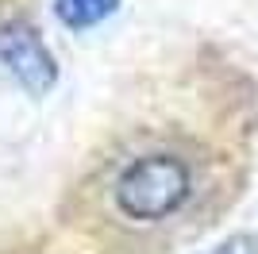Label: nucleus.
<instances>
[{
  "mask_svg": "<svg viewBox=\"0 0 258 254\" xmlns=\"http://www.w3.org/2000/svg\"><path fill=\"white\" fill-rule=\"evenodd\" d=\"M116 4L119 0H54V12L70 31H89V27L104 23L116 12Z\"/></svg>",
  "mask_w": 258,
  "mask_h": 254,
  "instance_id": "obj_3",
  "label": "nucleus"
},
{
  "mask_svg": "<svg viewBox=\"0 0 258 254\" xmlns=\"http://www.w3.org/2000/svg\"><path fill=\"white\" fill-rule=\"evenodd\" d=\"M208 254H258V239L254 235H231L220 246H212Z\"/></svg>",
  "mask_w": 258,
  "mask_h": 254,
  "instance_id": "obj_4",
  "label": "nucleus"
},
{
  "mask_svg": "<svg viewBox=\"0 0 258 254\" xmlns=\"http://www.w3.org/2000/svg\"><path fill=\"white\" fill-rule=\"evenodd\" d=\"M189 193H193V173H189L185 158H177L170 150L131 158L112 185L119 216H127L135 223H158L173 216L189 201Z\"/></svg>",
  "mask_w": 258,
  "mask_h": 254,
  "instance_id": "obj_1",
  "label": "nucleus"
},
{
  "mask_svg": "<svg viewBox=\"0 0 258 254\" xmlns=\"http://www.w3.org/2000/svg\"><path fill=\"white\" fill-rule=\"evenodd\" d=\"M0 62H4V70H8L31 96L50 93L54 81H58L54 54L46 50L43 35L35 31L31 23H23V20L0 23Z\"/></svg>",
  "mask_w": 258,
  "mask_h": 254,
  "instance_id": "obj_2",
  "label": "nucleus"
}]
</instances>
